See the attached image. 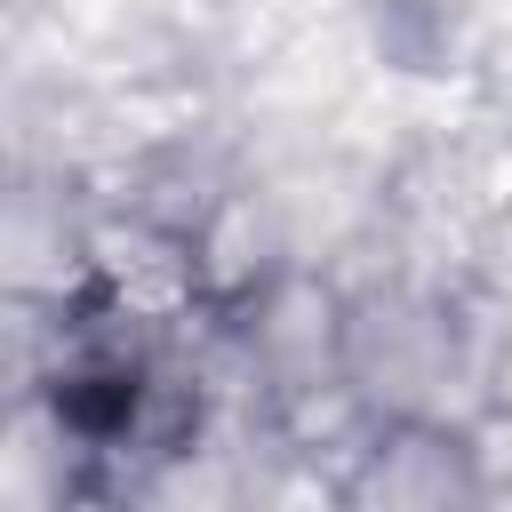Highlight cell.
Wrapping results in <instances>:
<instances>
[{"instance_id": "obj_1", "label": "cell", "mask_w": 512, "mask_h": 512, "mask_svg": "<svg viewBox=\"0 0 512 512\" xmlns=\"http://www.w3.org/2000/svg\"><path fill=\"white\" fill-rule=\"evenodd\" d=\"M272 408L288 392H312V384H336L344 376V344H352V288L328 272V264H280L240 312H232Z\"/></svg>"}, {"instance_id": "obj_2", "label": "cell", "mask_w": 512, "mask_h": 512, "mask_svg": "<svg viewBox=\"0 0 512 512\" xmlns=\"http://www.w3.org/2000/svg\"><path fill=\"white\" fill-rule=\"evenodd\" d=\"M88 296L152 336H176L192 312H208L192 240L144 208H96V200H88Z\"/></svg>"}, {"instance_id": "obj_3", "label": "cell", "mask_w": 512, "mask_h": 512, "mask_svg": "<svg viewBox=\"0 0 512 512\" xmlns=\"http://www.w3.org/2000/svg\"><path fill=\"white\" fill-rule=\"evenodd\" d=\"M344 512H480L456 424H384V440L344 472Z\"/></svg>"}, {"instance_id": "obj_4", "label": "cell", "mask_w": 512, "mask_h": 512, "mask_svg": "<svg viewBox=\"0 0 512 512\" xmlns=\"http://www.w3.org/2000/svg\"><path fill=\"white\" fill-rule=\"evenodd\" d=\"M192 264H200V296L216 304V312H240L280 264H296V248H288V232H280V208H272V192L240 168L216 200H208V216L192 224Z\"/></svg>"}, {"instance_id": "obj_5", "label": "cell", "mask_w": 512, "mask_h": 512, "mask_svg": "<svg viewBox=\"0 0 512 512\" xmlns=\"http://www.w3.org/2000/svg\"><path fill=\"white\" fill-rule=\"evenodd\" d=\"M376 440H384V416L360 400L352 376L312 384V392H288V400L272 408V448L296 456V464H320V472H336V480H344Z\"/></svg>"}, {"instance_id": "obj_6", "label": "cell", "mask_w": 512, "mask_h": 512, "mask_svg": "<svg viewBox=\"0 0 512 512\" xmlns=\"http://www.w3.org/2000/svg\"><path fill=\"white\" fill-rule=\"evenodd\" d=\"M240 512H344V480H336V472H320V464H296V456L264 448V456H256V472H248Z\"/></svg>"}, {"instance_id": "obj_7", "label": "cell", "mask_w": 512, "mask_h": 512, "mask_svg": "<svg viewBox=\"0 0 512 512\" xmlns=\"http://www.w3.org/2000/svg\"><path fill=\"white\" fill-rule=\"evenodd\" d=\"M456 440H464L472 480H480L488 496H512V400L488 392L480 408H464V416H456Z\"/></svg>"}, {"instance_id": "obj_8", "label": "cell", "mask_w": 512, "mask_h": 512, "mask_svg": "<svg viewBox=\"0 0 512 512\" xmlns=\"http://www.w3.org/2000/svg\"><path fill=\"white\" fill-rule=\"evenodd\" d=\"M144 16H152L168 40H184L192 56H208V64H216L224 24H232V0H144Z\"/></svg>"}, {"instance_id": "obj_9", "label": "cell", "mask_w": 512, "mask_h": 512, "mask_svg": "<svg viewBox=\"0 0 512 512\" xmlns=\"http://www.w3.org/2000/svg\"><path fill=\"white\" fill-rule=\"evenodd\" d=\"M488 392H504V400H512V312H504V328H496V352H488Z\"/></svg>"}]
</instances>
